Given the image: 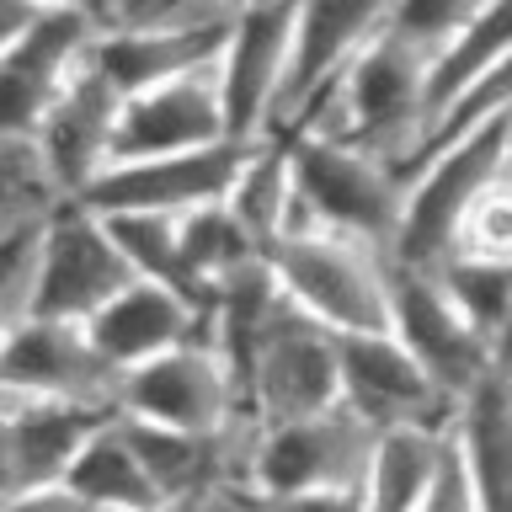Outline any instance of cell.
Wrapping results in <instances>:
<instances>
[{"label": "cell", "mask_w": 512, "mask_h": 512, "mask_svg": "<svg viewBox=\"0 0 512 512\" xmlns=\"http://www.w3.org/2000/svg\"><path fill=\"white\" fill-rule=\"evenodd\" d=\"M427 123H432V54L395 38V32H384L374 48H363L347 64V75L299 118V128L347 139L368 155L390 160L395 171H406L416 160V150L427 139Z\"/></svg>", "instance_id": "1"}, {"label": "cell", "mask_w": 512, "mask_h": 512, "mask_svg": "<svg viewBox=\"0 0 512 512\" xmlns=\"http://www.w3.org/2000/svg\"><path fill=\"white\" fill-rule=\"evenodd\" d=\"M288 150H294V182H299V203H304L310 230L347 235L395 256L400 214H406V182H400L390 160L368 155L347 139L310 134V128L288 134Z\"/></svg>", "instance_id": "2"}, {"label": "cell", "mask_w": 512, "mask_h": 512, "mask_svg": "<svg viewBox=\"0 0 512 512\" xmlns=\"http://www.w3.org/2000/svg\"><path fill=\"white\" fill-rule=\"evenodd\" d=\"M507 176V118L432 150L422 166L406 171V214H400L395 262L443 267L459 246L464 219L475 203Z\"/></svg>", "instance_id": "3"}, {"label": "cell", "mask_w": 512, "mask_h": 512, "mask_svg": "<svg viewBox=\"0 0 512 512\" xmlns=\"http://www.w3.org/2000/svg\"><path fill=\"white\" fill-rule=\"evenodd\" d=\"M272 278L310 320L336 336H374L390 331V272L395 256H384L347 235H294L267 256Z\"/></svg>", "instance_id": "4"}, {"label": "cell", "mask_w": 512, "mask_h": 512, "mask_svg": "<svg viewBox=\"0 0 512 512\" xmlns=\"http://www.w3.org/2000/svg\"><path fill=\"white\" fill-rule=\"evenodd\" d=\"M128 283H134V267L123 262L118 240H112V224L96 214L91 203H80V198L48 203L32 315L91 326V320L102 315Z\"/></svg>", "instance_id": "5"}, {"label": "cell", "mask_w": 512, "mask_h": 512, "mask_svg": "<svg viewBox=\"0 0 512 512\" xmlns=\"http://www.w3.org/2000/svg\"><path fill=\"white\" fill-rule=\"evenodd\" d=\"M374 443L379 432L347 406L267 427L256 432L251 448V491L262 502H294L310 491H363Z\"/></svg>", "instance_id": "6"}, {"label": "cell", "mask_w": 512, "mask_h": 512, "mask_svg": "<svg viewBox=\"0 0 512 512\" xmlns=\"http://www.w3.org/2000/svg\"><path fill=\"white\" fill-rule=\"evenodd\" d=\"M118 416H134V422H150V427H176V432H203V438L251 427L246 406H240V384L214 336H198V342L128 368Z\"/></svg>", "instance_id": "7"}, {"label": "cell", "mask_w": 512, "mask_h": 512, "mask_svg": "<svg viewBox=\"0 0 512 512\" xmlns=\"http://www.w3.org/2000/svg\"><path fill=\"white\" fill-rule=\"evenodd\" d=\"M0 395L118 411L123 374L102 358L86 326L32 315L22 326H11L6 347H0Z\"/></svg>", "instance_id": "8"}, {"label": "cell", "mask_w": 512, "mask_h": 512, "mask_svg": "<svg viewBox=\"0 0 512 512\" xmlns=\"http://www.w3.org/2000/svg\"><path fill=\"white\" fill-rule=\"evenodd\" d=\"M256 150V139H224L208 150L187 155H155V160H123L107 166L91 182L80 203H91L96 214H155V219H187L198 208H214L230 198L240 166Z\"/></svg>", "instance_id": "9"}, {"label": "cell", "mask_w": 512, "mask_h": 512, "mask_svg": "<svg viewBox=\"0 0 512 512\" xmlns=\"http://www.w3.org/2000/svg\"><path fill=\"white\" fill-rule=\"evenodd\" d=\"M294 6L299 0H251L235 6L219 54V96L235 139H272L278 107L294 70Z\"/></svg>", "instance_id": "10"}, {"label": "cell", "mask_w": 512, "mask_h": 512, "mask_svg": "<svg viewBox=\"0 0 512 512\" xmlns=\"http://www.w3.org/2000/svg\"><path fill=\"white\" fill-rule=\"evenodd\" d=\"M390 336L406 342L411 358L454 400H464L475 384H486L496 374L486 336L464 320V310L448 299V288L432 267L395 262V272H390Z\"/></svg>", "instance_id": "11"}, {"label": "cell", "mask_w": 512, "mask_h": 512, "mask_svg": "<svg viewBox=\"0 0 512 512\" xmlns=\"http://www.w3.org/2000/svg\"><path fill=\"white\" fill-rule=\"evenodd\" d=\"M342 406L363 416L374 432H400V427L448 432L459 416V400L390 331L342 336Z\"/></svg>", "instance_id": "12"}, {"label": "cell", "mask_w": 512, "mask_h": 512, "mask_svg": "<svg viewBox=\"0 0 512 512\" xmlns=\"http://www.w3.org/2000/svg\"><path fill=\"white\" fill-rule=\"evenodd\" d=\"M96 27L70 11H43V22L0 59V155H32V139L59 102V91L91 59Z\"/></svg>", "instance_id": "13"}, {"label": "cell", "mask_w": 512, "mask_h": 512, "mask_svg": "<svg viewBox=\"0 0 512 512\" xmlns=\"http://www.w3.org/2000/svg\"><path fill=\"white\" fill-rule=\"evenodd\" d=\"M395 6L400 0H299L294 6V70H288V91H283L272 139L294 134L304 112L347 75V64L390 32Z\"/></svg>", "instance_id": "14"}, {"label": "cell", "mask_w": 512, "mask_h": 512, "mask_svg": "<svg viewBox=\"0 0 512 512\" xmlns=\"http://www.w3.org/2000/svg\"><path fill=\"white\" fill-rule=\"evenodd\" d=\"M118 118H123V91L86 59L80 75L59 91V102L48 107L38 139H32V160H38L54 198H86L91 182L112 166Z\"/></svg>", "instance_id": "15"}, {"label": "cell", "mask_w": 512, "mask_h": 512, "mask_svg": "<svg viewBox=\"0 0 512 512\" xmlns=\"http://www.w3.org/2000/svg\"><path fill=\"white\" fill-rule=\"evenodd\" d=\"M230 118H224V96H219V64H208L198 75L166 80L155 91L123 96V118L118 139H112V166L123 160H155V155H187L224 144Z\"/></svg>", "instance_id": "16"}, {"label": "cell", "mask_w": 512, "mask_h": 512, "mask_svg": "<svg viewBox=\"0 0 512 512\" xmlns=\"http://www.w3.org/2000/svg\"><path fill=\"white\" fill-rule=\"evenodd\" d=\"M86 331H91V342L102 347V358L118 368V374H128V368L150 363L171 347L214 336V310H208V304H192L187 294H176V288L134 278Z\"/></svg>", "instance_id": "17"}, {"label": "cell", "mask_w": 512, "mask_h": 512, "mask_svg": "<svg viewBox=\"0 0 512 512\" xmlns=\"http://www.w3.org/2000/svg\"><path fill=\"white\" fill-rule=\"evenodd\" d=\"M230 22H203V27H150V32H107V38L91 43V64L102 70L123 96L155 91L166 80L198 75L208 64H219L224 38H230Z\"/></svg>", "instance_id": "18"}, {"label": "cell", "mask_w": 512, "mask_h": 512, "mask_svg": "<svg viewBox=\"0 0 512 512\" xmlns=\"http://www.w3.org/2000/svg\"><path fill=\"white\" fill-rule=\"evenodd\" d=\"M454 454L470 475L480 512H512V384L491 374L459 400Z\"/></svg>", "instance_id": "19"}, {"label": "cell", "mask_w": 512, "mask_h": 512, "mask_svg": "<svg viewBox=\"0 0 512 512\" xmlns=\"http://www.w3.org/2000/svg\"><path fill=\"white\" fill-rule=\"evenodd\" d=\"M0 400H6L11 432H16L22 496L43 486H64L80 448L96 438V427H107L118 416V411H91V406H54V400H16V395H0Z\"/></svg>", "instance_id": "20"}, {"label": "cell", "mask_w": 512, "mask_h": 512, "mask_svg": "<svg viewBox=\"0 0 512 512\" xmlns=\"http://www.w3.org/2000/svg\"><path fill=\"white\" fill-rule=\"evenodd\" d=\"M224 203H230L235 219L251 230L262 256H272L294 235H315L310 219H304V203H299L294 150H288V139H256V150L246 155V166H240Z\"/></svg>", "instance_id": "21"}, {"label": "cell", "mask_w": 512, "mask_h": 512, "mask_svg": "<svg viewBox=\"0 0 512 512\" xmlns=\"http://www.w3.org/2000/svg\"><path fill=\"white\" fill-rule=\"evenodd\" d=\"M454 454V427L432 432V427H400L379 432L374 464H368L363 496L374 512H416L427 502V491L438 486L443 464Z\"/></svg>", "instance_id": "22"}, {"label": "cell", "mask_w": 512, "mask_h": 512, "mask_svg": "<svg viewBox=\"0 0 512 512\" xmlns=\"http://www.w3.org/2000/svg\"><path fill=\"white\" fill-rule=\"evenodd\" d=\"M64 486L80 502H91L96 512H155L160 507V491H155L150 470H144L134 438H128L123 416L96 427V438L80 448V459L64 475Z\"/></svg>", "instance_id": "23"}, {"label": "cell", "mask_w": 512, "mask_h": 512, "mask_svg": "<svg viewBox=\"0 0 512 512\" xmlns=\"http://www.w3.org/2000/svg\"><path fill=\"white\" fill-rule=\"evenodd\" d=\"M102 219L112 224V240H118L123 262L134 267V278L176 288V294H187L192 304H208V310H214V294L198 283V272H192L187 251H182L176 219H155V214H102Z\"/></svg>", "instance_id": "24"}, {"label": "cell", "mask_w": 512, "mask_h": 512, "mask_svg": "<svg viewBox=\"0 0 512 512\" xmlns=\"http://www.w3.org/2000/svg\"><path fill=\"white\" fill-rule=\"evenodd\" d=\"M507 54H512V0H491V6L480 11L438 59H432V123H438V112L454 102V96H464L491 64H502Z\"/></svg>", "instance_id": "25"}, {"label": "cell", "mask_w": 512, "mask_h": 512, "mask_svg": "<svg viewBox=\"0 0 512 512\" xmlns=\"http://www.w3.org/2000/svg\"><path fill=\"white\" fill-rule=\"evenodd\" d=\"M176 230H182V251H187V262H192V272H198V283L208 294H219V283H230L235 272L267 262L262 246L251 240V230L235 219L230 203L198 208V214L176 219Z\"/></svg>", "instance_id": "26"}, {"label": "cell", "mask_w": 512, "mask_h": 512, "mask_svg": "<svg viewBox=\"0 0 512 512\" xmlns=\"http://www.w3.org/2000/svg\"><path fill=\"white\" fill-rule=\"evenodd\" d=\"M448 288V299L464 310V320L486 336V347L502 336L507 315H512V262L496 256H448L443 267H432Z\"/></svg>", "instance_id": "27"}, {"label": "cell", "mask_w": 512, "mask_h": 512, "mask_svg": "<svg viewBox=\"0 0 512 512\" xmlns=\"http://www.w3.org/2000/svg\"><path fill=\"white\" fill-rule=\"evenodd\" d=\"M486 6H491V0H400L390 32H395V38H406V43H416L422 54L438 59L443 48L454 43L459 32L470 27Z\"/></svg>", "instance_id": "28"}, {"label": "cell", "mask_w": 512, "mask_h": 512, "mask_svg": "<svg viewBox=\"0 0 512 512\" xmlns=\"http://www.w3.org/2000/svg\"><path fill=\"white\" fill-rule=\"evenodd\" d=\"M454 256H496V262H512V176H502L475 203V214L459 230Z\"/></svg>", "instance_id": "29"}, {"label": "cell", "mask_w": 512, "mask_h": 512, "mask_svg": "<svg viewBox=\"0 0 512 512\" xmlns=\"http://www.w3.org/2000/svg\"><path fill=\"white\" fill-rule=\"evenodd\" d=\"M43 11H48L43 0H0V59L43 22Z\"/></svg>", "instance_id": "30"}, {"label": "cell", "mask_w": 512, "mask_h": 512, "mask_svg": "<svg viewBox=\"0 0 512 512\" xmlns=\"http://www.w3.org/2000/svg\"><path fill=\"white\" fill-rule=\"evenodd\" d=\"M278 512H374L363 491H310L294 496V502H272Z\"/></svg>", "instance_id": "31"}, {"label": "cell", "mask_w": 512, "mask_h": 512, "mask_svg": "<svg viewBox=\"0 0 512 512\" xmlns=\"http://www.w3.org/2000/svg\"><path fill=\"white\" fill-rule=\"evenodd\" d=\"M0 512H96V507L80 502L70 486H43V491H27V496H16V502H6Z\"/></svg>", "instance_id": "32"}, {"label": "cell", "mask_w": 512, "mask_h": 512, "mask_svg": "<svg viewBox=\"0 0 512 512\" xmlns=\"http://www.w3.org/2000/svg\"><path fill=\"white\" fill-rule=\"evenodd\" d=\"M22 496V464H16V432H11V411L0 400V507Z\"/></svg>", "instance_id": "33"}, {"label": "cell", "mask_w": 512, "mask_h": 512, "mask_svg": "<svg viewBox=\"0 0 512 512\" xmlns=\"http://www.w3.org/2000/svg\"><path fill=\"white\" fill-rule=\"evenodd\" d=\"M491 368H496V374H512V315H507V326H502V336H496V342H491Z\"/></svg>", "instance_id": "34"}, {"label": "cell", "mask_w": 512, "mask_h": 512, "mask_svg": "<svg viewBox=\"0 0 512 512\" xmlns=\"http://www.w3.org/2000/svg\"><path fill=\"white\" fill-rule=\"evenodd\" d=\"M230 512H278V507H272V502H262V496L251 491V496H240V502H235Z\"/></svg>", "instance_id": "35"}, {"label": "cell", "mask_w": 512, "mask_h": 512, "mask_svg": "<svg viewBox=\"0 0 512 512\" xmlns=\"http://www.w3.org/2000/svg\"><path fill=\"white\" fill-rule=\"evenodd\" d=\"M507 176H512V112H507Z\"/></svg>", "instance_id": "36"}, {"label": "cell", "mask_w": 512, "mask_h": 512, "mask_svg": "<svg viewBox=\"0 0 512 512\" xmlns=\"http://www.w3.org/2000/svg\"><path fill=\"white\" fill-rule=\"evenodd\" d=\"M6 336H11V326H0V347H6Z\"/></svg>", "instance_id": "37"}, {"label": "cell", "mask_w": 512, "mask_h": 512, "mask_svg": "<svg viewBox=\"0 0 512 512\" xmlns=\"http://www.w3.org/2000/svg\"><path fill=\"white\" fill-rule=\"evenodd\" d=\"M235 6H251V0H235Z\"/></svg>", "instance_id": "38"}, {"label": "cell", "mask_w": 512, "mask_h": 512, "mask_svg": "<svg viewBox=\"0 0 512 512\" xmlns=\"http://www.w3.org/2000/svg\"><path fill=\"white\" fill-rule=\"evenodd\" d=\"M507 384H512V374H507Z\"/></svg>", "instance_id": "39"}, {"label": "cell", "mask_w": 512, "mask_h": 512, "mask_svg": "<svg viewBox=\"0 0 512 512\" xmlns=\"http://www.w3.org/2000/svg\"><path fill=\"white\" fill-rule=\"evenodd\" d=\"M230 6H235V0H230Z\"/></svg>", "instance_id": "40"}]
</instances>
